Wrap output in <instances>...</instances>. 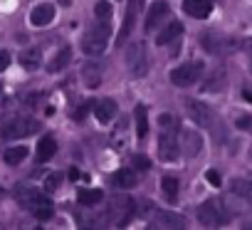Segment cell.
<instances>
[{
	"mask_svg": "<svg viewBox=\"0 0 252 230\" xmlns=\"http://www.w3.org/2000/svg\"><path fill=\"white\" fill-rule=\"evenodd\" d=\"M158 127H161V139H158V156L161 161L166 164H173L178 161L181 156V146H178V119L173 117V114H161L158 117Z\"/></svg>",
	"mask_w": 252,
	"mask_h": 230,
	"instance_id": "6da1fadb",
	"label": "cell"
},
{
	"mask_svg": "<svg viewBox=\"0 0 252 230\" xmlns=\"http://www.w3.org/2000/svg\"><path fill=\"white\" fill-rule=\"evenodd\" d=\"M15 198H18V203H20L25 210H30L37 220H50V218H52V200H50L45 193H40L37 188L18 186V188H15Z\"/></svg>",
	"mask_w": 252,
	"mask_h": 230,
	"instance_id": "7a4b0ae2",
	"label": "cell"
},
{
	"mask_svg": "<svg viewBox=\"0 0 252 230\" xmlns=\"http://www.w3.org/2000/svg\"><path fill=\"white\" fill-rule=\"evenodd\" d=\"M109 37H111V28H109V20H99L94 28H89L82 37V50L89 55V57H96L106 50L109 45Z\"/></svg>",
	"mask_w": 252,
	"mask_h": 230,
	"instance_id": "3957f363",
	"label": "cell"
},
{
	"mask_svg": "<svg viewBox=\"0 0 252 230\" xmlns=\"http://www.w3.org/2000/svg\"><path fill=\"white\" fill-rule=\"evenodd\" d=\"M203 69H205V65L200 60L186 62V65H181V67H176L171 72V84H176V87H193L203 77Z\"/></svg>",
	"mask_w": 252,
	"mask_h": 230,
	"instance_id": "277c9868",
	"label": "cell"
},
{
	"mask_svg": "<svg viewBox=\"0 0 252 230\" xmlns=\"http://www.w3.org/2000/svg\"><path fill=\"white\" fill-rule=\"evenodd\" d=\"M126 67L134 77H144L149 72V57H146V45L144 42H131L126 47Z\"/></svg>",
	"mask_w": 252,
	"mask_h": 230,
	"instance_id": "5b68a950",
	"label": "cell"
},
{
	"mask_svg": "<svg viewBox=\"0 0 252 230\" xmlns=\"http://www.w3.org/2000/svg\"><path fill=\"white\" fill-rule=\"evenodd\" d=\"M136 213V203L129 196H116L109 203V218H114L116 225H126Z\"/></svg>",
	"mask_w": 252,
	"mask_h": 230,
	"instance_id": "8992f818",
	"label": "cell"
},
{
	"mask_svg": "<svg viewBox=\"0 0 252 230\" xmlns=\"http://www.w3.org/2000/svg\"><path fill=\"white\" fill-rule=\"evenodd\" d=\"M40 129V122L37 119H10L3 129H0V134H3L5 139H23V136H30Z\"/></svg>",
	"mask_w": 252,
	"mask_h": 230,
	"instance_id": "52a82bcc",
	"label": "cell"
},
{
	"mask_svg": "<svg viewBox=\"0 0 252 230\" xmlns=\"http://www.w3.org/2000/svg\"><path fill=\"white\" fill-rule=\"evenodd\" d=\"M198 220L208 228H215V225H225L227 223V215L222 210V205L218 200H205L200 208H198Z\"/></svg>",
	"mask_w": 252,
	"mask_h": 230,
	"instance_id": "ba28073f",
	"label": "cell"
},
{
	"mask_svg": "<svg viewBox=\"0 0 252 230\" xmlns=\"http://www.w3.org/2000/svg\"><path fill=\"white\" fill-rule=\"evenodd\" d=\"M186 111L190 114V119H193L198 127H213V111H210V106H205L203 101L188 99V101H186Z\"/></svg>",
	"mask_w": 252,
	"mask_h": 230,
	"instance_id": "9c48e42d",
	"label": "cell"
},
{
	"mask_svg": "<svg viewBox=\"0 0 252 230\" xmlns=\"http://www.w3.org/2000/svg\"><path fill=\"white\" fill-rule=\"evenodd\" d=\"M200 42H203V47H205L210 55H225V52H230V50L235 47L227 37H220V35H215V33H203V35H200Z\"/></svg>",
	"mask_w": 252,
	"mask_h": 230,
	"instance_id": "30bf717a",
	"label": "cell"
},
{
	"mask_svg": "<svg viewBox=\"0 0 252 230\" xmlns=\"http://www.w3.org/2000/svg\"><path fill=\"white\" fill-rule=\"evenodd\" d=\"M55 20V5L52 3H40L30 10V25L32 28H47Z\"/></svg>",
	"mask_w": 252,
	"mask_h": 230,
	"instance_id": "8fae6325",
	"label": "cell"
},
{
	"mask_svg": "<svg viewBox=\"0 0 252 230\" xmlns=\"http://www.w3.org/2000/svg\"><path fill=\"white\" fill-rule=\"evenodd\" d=\"M141 8H144V0H131V3H129V8H126V15H124V25H121L119 35H116V42H124L126 37H129V33H131V28H134V20H136V15H139Z\"/></svg>",
	"mask_w": 252,
	"mask_h": 230,
	"instance_id": "7c38bea8",
	"label": "cell"
},
{
	"mask_svg": "<svg viewBox=\"0 0 252 230\" xmlns=\"http://www.w3.org/2000/svg\"><path fill=\"white\" fill-rule=\"evenodd\" d=\"M168 13H171L168 3L158 0L156 5H151V10H149V15H146V25H144V30H146V33H154V30H156V25H161V23L168 18Z\"/></svg>",
	"mask_w": 252,
	"mask_h": 230,
	"instance_id": "4fadbf2b",
	"label": "cell"
},
{
	"mask_svg": "<svg viewBox=\"0 0 252 230\" xmlns=\"http://www.w3.org/2000/svg\"><path fill=\"white\" fill-rule=\"evenodd\" d=\"M94 117L99 124H109L116 117V101L114 99H101L94 104Z\"/></svg>",
	"mask_w": 252,
	"mask_h": 230,
	"instance_id": "5bb4252c",
	"label": "cell"
},
{
	"mask_svg": "<svg viewBox=\"0 0 252 230\" xmlns=\"http://www.w3.org/2000/svg\"><path fill=\"white\" fill-rule=\"evenodd\" d=\"M183 10L190 18H208L213 10V0H183Z\"/></svg>",
	"mask_w": 252,
	"mask_h": 230,
	"instance_id": "9a60e30c",
	"label": "cell"
},
{
	"mask_svg": "<svg viewBox=\"0 0 252 230\" xmlns=\"http://www.w3.org/2000/svg\"><path fill=\"white\" fill-rule=\"evenodd\" d=\"M136 173L131 171V168H119L114 176H111V183L116 186V188H134L136 186Z\"/></svg>",
	"mask_w": 252,
	"mask_h": 230,
	"instance_id": "2e32d148",
	"label": "cell"
},
{
	"mask_svg": "<svg viewBox=\"0 0 252 230\" xmlns=\"http://www.w3.org/2000/svg\"><path fill=\"white\" fill-rule=\"evenodd\" d=\"M69 60H72V47H62L60 52H55L52 62L47 65V72H50V74H55V72H62V69L69 65Z\"/></svg>",
	"mask_w": 252,
	"mask_h": 230,
	"instance_id": "e0dca14e",
	"label": "cell"
},
{
	"mask_svg": "<svg viewBox=\"0 0 252 230\" xmlns=\"http://www.w3.org/2000/svg\"><path fill=\"white\" fill-rule=\"evenodd\" d=\"M200 146H203L200 134H195V131H183V154H186L188 159H193V156L200 151Z\"/></svg>",
	"mask_w": 252,
	"mask_h": 230,
	"instance_id": "ac0fdd59",
	"label": "cell"
},
{
	"mask_svg": "<svg viewBox=\"0 0 252 230\" xmlns=\"http://www.w3.org/2000/svg\"><path fill=\"white\" fill-rule=\"evenodd\" d=\"M55 154H57V141H55L52 136L40 139V144H37V161L45 164V161H50Z\"/></svg>",
	"mask_w": 252,
	"mask_h": 230,
	"instance_id": "d6986e66",
	"label": "cell"
},
{
	"mask_svg": "<svg viewBox=\"0 0 252 230\" xmlns=\"http://www.w3.org/2000/svg\"><path fill=\"white\" fill-rule=\"evenodd\" d=\"M77 200L82 205H96V203L104 200V191H99V188H79L77 191Z\"/></svg>",
	"mask_w": 252,
	"mask_h": 230,
	"instance_id": "ffe728a7",
	"label": "cell"
},
{
	"mask_svg": "<svg viewBox=\"0 0 252 230\" xmlns=\"http://www.w3.org/2000/svg\"><path fill=\"white\" fill-rule=\"evenodd\" d=\"M134 119H136V136L139 139H146V134H149V117H146V106L144 104H136Z\"/></svg>",
	"mask_w": 252,
	"mask_h": 230,
	"instance_id": "44dd1931",
	"label": "cell"
},
{
	"mask_svg": "<svg viewBox=\"0 0 252 230\" xmlns=\"http://www.w3.org/2000/svg\"><path fill=\"white\" fill-rule=\"evenodd\" d=\"M183 35V25L181 23H171L163 33H158V37H156V45H168V42H173V40H178Z\"/></svg>",
	"mask_w": 252,
	"mask_h": 230,
	"instance_id": "7402d4cb",
	"label": "cell"
},
{
	"mask_svg": "<svg viewBox=\"0 0 252 230\" xmlns=\"http://www.w3.org/2000/svg\"><path fill=\"white\" fill-rule=\"evenodd\" d=\"M156 225H163V228H186V220L183 215H176V213H156Z\"/></svg>",
	"mask_w": 252,
	"mask_h": 230,
	"instance_id": "603a6c76",
	"label": "cell"
},
{
	"mask_svg": "<svg viewBox=\"0 0 252 230\" xmlns=\"http://www.w3.org/2000/svg\"><path fill=\"white\" fill-rule=\"evenodd\" d=\"M28 154H30V151H28V146H23V144H20V146L8 149L3 159H5V164H8V166H18V164H23V161L28 159Z\"/></svg>",
	"mask_w": 252,
	"mask_h": 230,
	"instance_id": "cb8c5ba5",
	"label": "cell"
},
{
	"mask_svg": "<svg viewBox=\"0 0 252 230\" xmlns=\"http://www.w3.org/2000/svg\"><path fill=\"white\" fill-rule=\"evenodd\" d=\"M161 188H163V196H166L168 203H176L178 200V181H176V176H163Z\"/></svg>",
	"mask_w": 252,
	"mask_h": 230,
	"instance_id": "d4e9b609",
	"label": "cell"
},
{
	"mask_svg": "<svg viewBox=\"0 0 252 230\" xmlns=\"http://www.w3.org/2000/svg\"><path fill=\"white\" fill-rule=\"evenodd\" d=\"M40 50L37 47H30V50H25L23 55H20V65L25 67V69H37L40 67Z\"/></svg>",
	"mask_w": 252,
	"mask_h": 230,
	"instance_id": "484cf974",
	"label": "cell"
},
{
	"mask_svg": "<svg viewBox=\"0 0 252 230\" xmlns=\"http://www.w3.org/2000/svg\"><path fill=\"white\" fill-rule=\"evenodd\" d=\"M222 87H225V69L218 67V69L210 74V82L203 84V89H205V92H220Z\"/></svg>",
	"mask_w": 252,
	"mask_h": 230,
	"instance_id": "4316f807",
	"label": "cell"
},
{
	"mask_svg": "<svg viewBox=\"0 0 252 230\" xmlns=\"http://www.w3.org/2000/svg\"><path fill=\"white\" fill-rule=\"evenodd\" d=\"M84 79H87V87H99L101 84V72L96 69V65H87Z\"/></svg>",
	"mask_w": 252,
	"mask_h": 230,
	"instance_id": "83f0119b",
	"label": "cell"
},
{
	"mask_svg": "<svg viewBox=\"0 0 252 230\" xmlns=\"http://www.w3.org/2000/svg\"><path fill=\"white\" fill-rule=\"evenodd\" d=\"M94 15H96V20H109L111 18V3H106V0L96 3L94 5Z\"/></svg>",
	"mask_w": 252,
	"mask_h": 230,
	"instance_id": "f1b7e54d",
	"label": "cell"
},
{
	"mask_svg": "<svg viewBox=\"0 0 252 230\" xmlns=\"http://www.w3.org/2000/svg\"><path fill=\"white\" fill-rule=\"evenodd\" d=\"M60 183H62V176H60V173H50V176H47V181H45V188L52 193V191H57V188H60Z\"/></svg>",
	"mask_w": 252,
	"mask_h": 230,
	"instance_id": "f546056e",
	"label": "cell"
},
{
	"mask_svg": "<svg viewBox=\"0 0 252 230\" xmlns=\"http://www.w3.org/2000/svg\"><path fill=\"white\" fill-rule=\"evenodd\" d=\"M235 124H237V129H245V131H252V117H240V119H235Z\"/></svg>",
	"mask_w": 252,
	"mask_h": 230,
	"instance_id": "4dcf8cb0",
	"label": "cell"
},
{
	"mask_svg": "<svg viewBox=\"0 0 252 230\" xmlns=\"http://www.w3.org/2000/svg\"><path fill=\"white\" fill-rule=\"evenodd\" d=\"M205 178H208V183H210V186H215V188H220V183H222V181H220V173H218V171H213V168H210V171H205Z\"/></svg>",
	"mask_w": 252,
	"mask_h": 230,
	"instance_id": "1f68e13d",
	"label": "cell"
},
{
	"mask_svg": "<svg viewBox=\"0 0 252 230\" xmlns=\"http://www.w3.org/2000/svg\"><path fill=\"white\" fill-rule=\"evenodd\" d=\"M10 67V52L8 50H0V72H5Z\"/></svg>",
	"mask_w": 252,
	"mask_h": 230,
	"instance_id": "d6a6232c",
	"label": "cell"
},
{
	"mask_svg": "<svg viewBox=\"0 0 252 230\" xmlns=\"http://www.w3.org/2000/svg\"><path fill=\"white\" fill-rule=\"evenodd\" d=\"M134 166L141 168V171H149V168H151V161H149L146 156H136V159H134Z\"/></svg>",
	"mask_w": 252,
	"mask_h": 230,
	"instance_id": "836d02e7",
	"label": "cell"
},
{
	"mask_svg": "<svg viewBox=\"0 0 252 230\" xmlns=\"http://www.w3.org/2000/svg\"><path fill=\"white\" fill-rule=\"evenodd\" d=\"M87 111H89V104L79 106V109H77V111L72 114V119H74V122H84V114H87Z\"/></svg>",
	"mask_w": 252,
	"mask_h": 230,
	"instance_id": "e575fe53",
	"label": "cell"
},
{
	"mask_svg": "<svg viewBox=\"0 0 252 230\" xmlns=\"http://www.w3.org/2000/svg\"><path fill=\"white\" fill-rule=\"evenodd\" d=\"M242 50H245V55H247L250 65H252V37H247V40L242 42Z\"/></svg>",
	"mask_w": 252,
	"mask_h": 230,
	"instance_id": "d590c367",
	"label": "cell"
},
{
	"mask_svg": "<svg viewBox=\"0 0 252 230\" xmlns=\"http://www.w3.org/2000/svg\"><path fill=\"white\" fill-rule=\"evenodd\" d=\"M242 99L252 104V87H245V89H242Z\"/></svg>",
	"mask_w": 252,
	"mask_h": 230,
	"instance_id": "8d00e7d4",
	"label": "cell"
},
{
	"mask_svg": "<svg viewBox=\"0 0 252 230\" xmlns=\"http://www.w3.org/2000/svg\"><path fill=\"white\" fill-rule=\"evenodd\" d=\"M69 178H72V181H77V178H79V171H77V168H72V171H69Z\"/></svg>",
	"mask_w": 252,
	"mask_h": 230,
	"instance_id": "74e56055",
	"label": "cell"
},
{
	"mask_svg": "<svg viewBox=\"0 0 252 230\" xmlns=\"http://www.w3.org/2000/svg\"><path fill=\"white\" fill-rule=\"evenodd\" d=\"M60 5H64V8H69V5H72V0H60Z\"/></svg>",
	"mask_w": 252,
	"mask_h": 230,
	"instance_id": "f35d334b",
	"label": "cell"
}]
</instances>
